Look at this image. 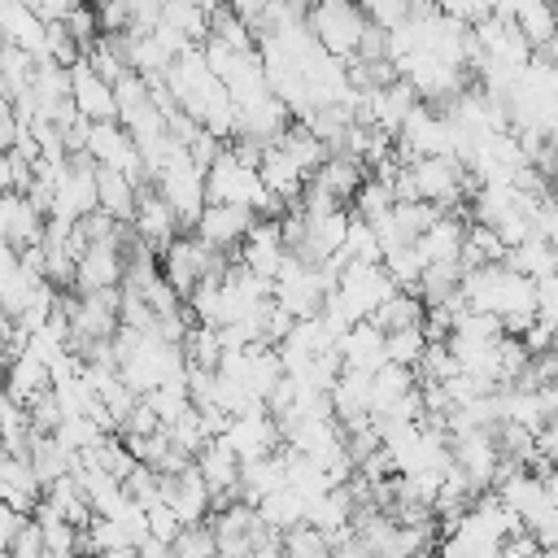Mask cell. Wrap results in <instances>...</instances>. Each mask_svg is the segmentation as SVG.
<instances>
[{
  "mask_svg": "<svg viewBox=\"0 0 558 558\" xmlns=\"http://www.w3.org/2000/svg\"><path fill=\"white\" fill-rule=\"evenodd\" d=\"M153 187H157L161 201L179 214V222L196 231V222H201V214H205V205H209V192H205V170L192 161V153H187L183 144L170 148V157H166V166L157 170Z\"/></svg>",
  "mask_w": 558,
  "mask_h": 558,
  "instance_id": "1",
  "label": "cell"
},
{
  "mask_svg": "<svg viewBox=\"0 0 558 558\" xmlns=\"http://www.w3.org/2000/svg\"><path fill=\"white\" fill-rule=\"evenodd\" d=\"M384 270H388V279H392L401 292H418L427 262H423L418 244H401V248H388V253H384Z\"/></svg>",
  "mask_w": 558,
  "mask_h": 558,
  "instance_id": "24",
  "label": "cell"
},
{
  "mask_svg": "<svg viewBox=\"0 0 558 558\" xmlns=\"http://www.w3.org/2000/svg\"><path fill=\"white\" fill-rule=\"evenodd\" d=\"M331 558H371V549L362 545V536H357V532H349V536L331 549Z\"/></svg>",
  "mask_w": 558,
  "mask_h": 558,
  "instance_id": "35",
  "label": "cell"
},
{
  "mask_svg": "<svg viewBox=\"0 0 558 558\" xmlns=\"http://www.w3.org/2000/svg\"><path fill=\"white\" fill-rule=\"evenodd\" d=\"M462 266H466V270H475V266H506V244H501V235H497L493 227L471 222L466 248H462Z\"/></svg>",
  "mask_w": 558,
  "mask_h": 558,
  "instance_id": "23",
  "label": "cell"
},
{
  "mask_svg": "<svg viewBox=\"0 0 558 558\" xmlns=\"http://www.w3.org/2000/svg\"><path fill=\"white\" fill-rule=\"evenodd\" d=\"M48 392H52V366L48 362H39L31 349L17 362H9V397L17 405H35Z\"/></svg>",
  "mask_w": 558,
  "mask_h": 558,
  "instance_id": "14",
  "label": "cell"
},
{
  "mask_svg": "<svg viewBox=\"0 0 558 558\" xmlns=\"http://www.w3.org/2000/svg\"><path fill=\"white\" fill-rule=\"evenodd\" d=\"M545 144H549V157H554V166H558V131H554V135H549Z\"/></svg>",
  "mask_w": 558,
  "mask_h": 558,
  "instance_id": "37",
  "label": "cell"
},
{
  "mask_svg": "<svg viewBox=\"0 0 558 558\" xmlns=\"http://www.w3.org/2000/svg\"><path fill=\"white\" fill-rule=\"evenodd\" d=\"M423 318H427L423 296H418V292H397L392 301L379 305V314H375L371 323H375L384 336H392V331H405V327H423Z\"/></svg>",
  "mask_w": 558,
  "mask_h": 558,
  "instance_id": "20",
  "label": "cell"
},
{
  "mask_svg": "<svg viewBox=\"0 0 558 558\" xmlns=\"http://www.w3.org/2000/svg\"><path fill=\"white\" fill-rule=\"evenodd\" d=\"M279 148H283V153L305 170V179H314V174L323 170V161L331 157V148H327V144H323L305 122H292V126H288V135L279 140Z\"/></svg>",
  "mask_w": 558,
  "mask_h": 558,
  "instance_id": "18",
  "label": "cell"
},
{
  "mask_svg": "<svg viewBox=\"0 0 558 558\" xmlns=\"http://www.w3.org/2000/svg\"><path fill=\"white\" fill-rule=\"evenodd\" d=\"M414 375H418V384H449L458 375V357H453L449 340L445 344H427V353H423Z\"/></svg>",
  "mask_w": 558,
  "mask_h": 558,
  "instance_id": "30",
  "label": "cell"
},
{
  "mask_svg": "<svg viewBox=\"0 0 558 558\" xmlns=\"http://www.w3.org/2000/svg\"><path fill=\"white\" fill-rule=\"evenodd\" d=\"M410 392H418V375L410 371V366H397V362H388L375 379H371V414L375 418H384L392 405H401Z\"/></svg>",
  "mask_w": 558,
  "mask_h": 558,
  "instance_id": "17",
  "label": "cell"
},
{
  "mask_svg": "<svg viewBox=\"0 0 558 558\" xmlns=\"http://www.w3.org/2000/svg\"><path fill=\"white\" fill-rule=\"evenodd\" d=\"M257 227V214L235 209V205H205L201 222H196V240H205L218 253H231L235 244L248 240V231Z\"/></svg>",
  "mask_w": 558,
  "mask_h": 558,
  "instance_id": "5",
  "label": "cell"
},
{
  "mask_svg": "<svg viewBox=\"0 0 558 558\" xmlns=\"http://www.w3.org/2000/svg\"><path fill=\"white\" fill-rule=\"evenodd\" d=\"M100 558H140V549H131V545H122V549H109V554H100Z\"/></svg>",
  "mask_w": 558,
  "mask_h": 558,
  "instance_id": "36",
  "label": "cell"
},
{
  "mask_svg": "<svg viewBox=\"0 0 558 558\" xmlns=\"http://www.w3.org/2000/svg\"><path fill=\"white\" fill-rule=\"evenodd\" d=\"M366 26H371L366 9L344 4V0H327V4H314L310 9V31H314L318 48L331 52L336 61H344V65L357 61L362 39H366Z\"/></svg>",
  "mask_w": 558,
  "mask_h": 558,
  "instance_id": "2",
  "label": "cell"
},
{
  "mask_svg": "<svg viewBox=\"0 0 558 558\" xmlns=\"http://www.w3.org/2000/svg\"><path fill=\"white\" fill-rule=\"evenodd\" d=\"M427 344H432V340H427V331H423V327H405V331H392V336H388V362L418 371V362H423Z\"/></svg>",
  "mask_w": 558,
  "mask_h": 558,
  "instance_id": "29",
  "label": "cell"
},
{
  "mask_svg": "<svg viewBox=\"0 0 558 558\" xmlns=\"http://www.w3.org/2000/svg\"><path fill=\"white\" fill-rule=\"evenodd\" d=\"M344 371H362V375H379L388 366V336L375 327V323H357L340 336L336 344Z\"/></svg>",
  "mask_w": 558,
  "mask_h": 558,
  "instance_id": "6",
  "label": "cell"
},
{
  "mask_svg": "<svg viewBox=\"0 0 558 558\" xmlns=\"http://www.w3.org/2000/svg\"><path fill=\"white\" fill-rule=\"evenodd\" d=\"M506 266L514 270V275H527V279H549V275H558V253L549 248V240H527L523 248H514V253H506Z\"/></svg>",
  "mask_w": 558,
  "mask_h": 558,
  "instance_id": "22",
  "label": "cell"
},
{
  "mask_svg": "<svg viewBox=\"0 0 558 558\" xmlns=\"http://www.w3.org/2000/svg\"><path fill=\"white\" fill-rule=\"evenodd\" d=\"M340 257H344V262L384 266V244H379V235H375V227H371L366 218L353 214V222H349V240H344V253H340Z\"/></svg>",
  "mask_w": 558,
  "mask_h": 558,
  "instance_id": "26",
  "label": "cell"
},
{
  "mask_svg": "<svg viewBox=\"0 0 558 558\" xmlns=\"http://www.w3.org/2000/svg\"><path fill=\"white\" fill-rule=\"evenodd\" d=\"M153 410H157V418H161V427H174L187 410H192V392H187V375L183 379H170V384H161L157 392H148L144 397Z\"/></svg>",
  "mask_w": 558,
  "mask_h": 558,
  "instance_id": "25",
  "label": "cell"
},
{
  "mask_svg": "<svg viewBox=\"0 0 558 558\" xmlns=\"http://www.w3.org/2000/svg\"><path fill=\"white\" fill-rule=\"evenodd\" d=\"M371 174H366V166L357 161V157H344V153H331L327 161H323V170L310 179V183H318L323 192H331L340 205H353V196L362 192V183H366Z\"/></svg>",
  "mask_w": 558,
  "mask_h": 558,
  "instance_id": "12",
  "label": "cell"
},
{
  "mask_svg": "<svg viewBox=\"0 0 558 558\" xmlns=\"http://www.w3.org/2000/svg\"><path fill=\"white\" fill-rule=\"evenodd\" d=\"M253 558H257V554H253Z\"/></svg>",
  "mask_w": 558,
  "mask_h": 558,
  "instance_id": "38",
  "label": "cell"
},
{
  "mask_svg": "<svg viewBox=\"0 0 558 558\" xmlns=\"http://www.w3.org/2000/svg\"><path fill=\"white\" fill-rule=\"evenodd\" d=\"M0 493H4V506H13V510H22V514L35 519V510H39V501H44L48 488H44V480L31 466L26 453H9L4 466H0Z\"/></svg>",
  "mask_w": 558,
  "mask_h": 558,
  "instance_id": "9",
  "label": "cell"
},
{
  "mask_svg": "<svg viewBox=\"0 0 558 558\" xmlns=\"http://www.w3.org/2000/svg\"><path fill=\"white\" fill-rule=\"evenodd\" d=\"M183 353H187V366H196V371H218L222 357H227V349H222V331H214V327H192Z\"/></svg>",
  "mask_w": 558,
  "mask_h": 558,
  "instance_id": "27",
  "label": "cell"
},
{
  "mask_svg": "<svg viewBox=\"0 0 558 558\" xmlns=\"http://www.w3.org/2000/svg\"><path fill=\"white\" fill-rule=\"evenodd\" d=\"M514 26L527 35L532 48H545L558 39V9L541 4V0H519L514 4Z\"/></svg>",
  "mask_w": 558,
  "mask_h": 558,
  "instance_id": "19",
  "label": "cell"
},
{
  "mask_svg": "<svg viewBox=\"0 0 558 558\" xmlns=\"http://www.w3.org/2000/svg\"><path fill=\"white\" fill-rule=\"evenodd\" d=\"M366 17L379 26V31H401L405 22H410V4H401V0H371L366 4Z\"/></svg>",
  "mask_w": 558,
  "mask_h": 558,
  "instance_id": "32",
  "label": "cell"
},
{
  "mask_svg": "<svg viewBox=\"0 0 558 558\" xmlns=\"http://www.w3.org/2000/svg\"><path fill=\"white\" fill-rule=\"evenodd\" d=\"M0 44H13V48H22V52H31V57H39L44 61V52H48V26L39 22V13L31 9V4H22V0H0Z\"/></svg>",
  "mask_w": 558,
  "mask_h": 558,
  "instance_id": "8",
  "label": "cell"
},
{
  "mask_svg": "<svg viewBox=\"0 0 558 558\" xmlns=\"http://www.w3.org/2000/svg\"><path fill=\"white\" fill-rule=\"evenodd\" d=\"M39 506H44V510H52L57 519L74 523V527H92V519H96V510H92V501H87V493H83L78 475H65V480L48 484V493H44V501H39Z\"/></svg>",
  "mask_w": 558,
  "mask_h": 558,
  "instance_id": "16",
  "label": "cell"
},
{
  "mask_svg": "<svg viewBox=\"0 0 558 558\" xmlns=\"http://www.w3.org/2000/svg\"><path fill=\"white\" fill-rule=\"evenodd\" d=\"M70 83H74V105L87 122H118V92L87 61H78L70 70Z\"/></svg>",
  "mask_w": 558,
  "mask_h": 558,
  "instance_id": "10",
  "label": "cell"
},
{
  "mask_svg": "<svg viewBox=\"0 0 558 558\" xmlns=\"http://www.w3.org/2000/svg\"><path fill=\"white\" fill-rule=\"evenodd\" d=\"M536 318L549 323V327H558V275H549V279L536 283Z\"/></svg>",
  "mask_w": 558,
  "mask_h": 558,
  "instance_id": "34",
  "label": "cell"
},
{
  "mask_svg": "<svg viewBox=\"0 0 558 558\" xmlns=\"http://www.w3.org/2000/svg\"><path fill=\"white\" fill-rule=\"evenodd\" d=\"M126 283V253L118 244H87V253L78 257V292H109Z\"/></svg>",
  "mask_w": 558,
  "mask_h": 558,
  "instance_id": "7",
  "label": "cell"
},
{
  "mask_svg": "<svg viewBox=\"0 0 558 558\" xmlns=\"http://www.w3.org/2000/svg\"><path fill=\"white\" fill-rule=\"evenodd\" d=\"M305 497L296 493V488H279L275 497H266L262 506H257V514H262V523L270 527V532H292V527H301L305 523Z\"/></svg>",
  "mask_w": 558,
  "mask_h": 558,
  "instance_id": "21",
  "label": "cell"
},
{
  "mask_svg": "<svg viewBox=\"0 0 558 558\" xmlns=\"http://www.w3.org/2000/svg\"><path fill=\"white\" fill-rule=\"evenodd\" d=\"M466 231H471V222H462L458 214H445V218H440L423 240H414V244H418V253H423L427 266H436V262H462Z\"/></svg>",
  "mask_w": 558,
  "mask_h": 558,
  "instance_id": "13",
  "label": "cell"
},
{
  "mask_svg": "<svg viewBox=\"0 0 558 558\" xmlns=\"http://www.w3.org/2000/svg\"><path fill=\"white\" fill-rule=\"evenodd\" d=\"M148 532H153V541H157V545H174V541L183 536V523H179V514L161 501V506H153V510H148Z\"/></svg>",
  "mask_w": 558,
  "mask_h": 558,
  "instance_id": "33",
  "label": "cell"
},
{
  "mask_svg": "<svg viewBox=\"0 0 558 558\" xmlns=\"http://www.w3.org/2000/svg\"><path fill=\"white\" fill-rule=\"evenodd\" d=\"M279 488H288V462H283V449H279L275 458L244 462V475H240V501L262 506V501L275 497Z\"/></svg>",
  "mask_w": 558,
  "mask_h": 558,
  "instance_id": "15",
  "label": "cell"
},
{
  "mask_svg": "<svg viewBox=\"0 0 558 558\" xmlns=\"http://www.w3.org/2000/svg\"><path fill=\"white\" fill-rule=\"evenodd\" d=\"M336 541L327 532H318L314 523H301L292 532H283V554L288 558H331Z\"/></svg>",
  "mask_w": 558,
  "mask_h": 558,
  "instance_id": "28",
  "label": "cell"
},
{
  "mask_svg": "<svg viewBox=\"0 0 558 558\" xmlns=\"http://www.w3.org/2000/svg\"><path fill=\"white\" fill-rule=\"evenodd\" d=\"M131 227H135V240H140V244H148V248L161 257V253L179 240V227H183V222H179V214L161 201V192H157V187H144V192H140V209H135V222H131Z\"/></svg>",
  "mask_w": 558,
  "mask_h": 558,
  "instance_id": "4",
  "label": "cell"
},
{
  "mask_svg": "<svg viewBox=\"0 0 558 558\" xmlns=\"http://www.w3.org/2000/svg\"><path fill=\"white\" fill-rule=\"evenodd\" d=\"M170 554L174 558H218V536H214L209 523L205 527H183V536L170 545Z\"/></svg>",
  "mask_w": 558,
  "mask_h": 558,
  "instance_id": "31",
  "label": "cell"
},
{
  "mask_svg": "<svg viewBox=\"0 0 558 558\" xmlns=\"http://www.w3.org/2000/svg\"><path fill=\"white\" fill-rule=\"evenodd\" d=\"M235 262H240L248 275H257V279L275 283V279H279V270H283V262H288L283 218H257V227H253V231H248V240L240 244Z\"/></svg>",
  "mask_w": 558,
  "mask_h": 558,
  "instance_id": "3",
  "label": "cell"
},
{
  "mask_svg": "<svg viewBox=\"0 0 558 558\" xmlns=\"http://www.w3.org/2000/svg\"><path fill=\"white\" fill-rule=\"evenodd\" d=\"M262 183H266V192L270 196H279L288 209L292 205H301V196H305V187H310V179H305V170L275 144L270 153H266V161H262Z\"/></svg>",
  "mask_w": 558,
  "mask_h": 558,
  "instance_id": "11",
  "label": "cell"
}]
</instances>
